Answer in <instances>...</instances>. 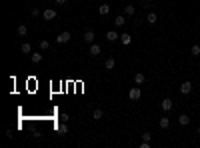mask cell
Here are the masks:
<instances>
[{
	"label": "cell",
	"mask_w": 200,
	"mask_h": 148,
	"mask_svg": "<svg viewBox=\"0 0 200 148\" xmlns=\"http://www.w3.org/2000/svg\"><path fill=\"white\" fill-rule=\"evenodd\" d=\"M140 96H142V92H140V86H134V88H130V92H128V98L130 100H140Z\"/></svg>",
	"instance_id": "cell-1"
},
{
	"label": "cell",
	"mask_w": 200,
	"mask_h": 148,
	"mask_svg": "<svg viewBox=\"0 0 200 148\" xmlns=\"http://www.w3.org/2000/svg\"><path fill=\"white\" fill-rule=\"evenodd\" d=\"M70 32H60V34L56 36V42L58 44H66V42H70Z\"/></svg>",
	"instance_id": "cell-2"
},
{
	"label": "cell",
	"mask_w": 200,
	"mask_h": 148,
	"mask_svg": "<svg viewBox=\"0 0 200 148\" xmlns=\"http://www.w3.org/2000/svg\"><path fill=\"white\" fill-rule=\"evenodd\" d=\"M160 106H162V110L164 112H170L174 108V102H172V98H164L162 102H160Z\"/></svg>",
	"instance_id": "cell-3"
},
{
	"label": "cell",
	"mask_w": 200,
	"mask_h": 148,
	"mask_svg": "<svg viewBox=\"0 0 200 148\" xmlns=\"http://www.w3.org/2000/svg\"><path fill=\"white\" fill-rule=\"evenodd\" d=\"M180 92H182V94H190V92H192V82H188V80L182 82L180 84Z\"/></svg>",
	"instance_id": "cell-4"
},
{
	"label": "cell",
	"mask_w": 200,
	"mask_h": 148,
	"mask_svg": "<svg viewBox=\"0 0 200 148\" xmlns=\"http://www.w3.org/2000/svg\"><path fill=\"white\" fill-rule=\"evenodd\" d=\"M42 16H44V20H54L56 18V10H54V8H46Z\"/></svg>",
	"instance_id": "cell-5"
},
{
	"label": "cell",
	"mask_w": 200,
	"mask_h": 148,
	"mask_svg": "<svg viewBox=\"0 0 200 148\" xmlns=\"http://www.w3.org/2000/svg\"><path fill=\"white\" fill-rule=\"evenodd\" d=\"M94 38H96L94 30H86V32H84V42H88V44H92V42H94Z\"/></svg>",
	"instance_id": "cell-6"
},
{
	"label": "cell",
	"mask_w": 200,
	"mask_h": 148,
	"mask_svg": "<svg viewBox=\"0 0 200 148\" xmlns=\"http://www.w3.org/2000/svg\"><path fill=\"white\" fill-rule=\"evenodd\" d=\"M114 66H116V60H114L112 56H108V58H106V62H104V68L106 70H114Z\"/></svg>",
	"instance_id": "cell-7"
},
{
	"label": "cell",
	"mask_w": 200,
	"mask_h": 148,
	"mask_svg": "<svg viewBox=\"0 0 200 148\" xmlns=\"http://www.w3.org/2000/svg\"><path fill=\"white\" fill-rule=\"evenodd\" d=\"M106 40H108V42H114V40H120V36L116 34V30H108V32H106Z\"/></svg>",
	"instance_id": "cell-8"
},
{
	"label": "cell",
	"mask_w": 200,
	"mask_h": 148,
	"mask_svg": "<svg viewBox=\"0 0 200 148\" xmlns=\"http://www.w3.org/2000/svg\"><path fill=\"white\" fill-rule=\"evenodd\" d=\"M120 42H122L124 46H128L130 42H132V36H130L128 32H122V34H120Z\"/></svg>",
	"instance_id": "cell-9"
},
{
	"label": "cell",
	"mask_w": 200,
	"mask_h": 148,
	"mask_svg": "<svg viewBox=\"0 0 200 148\" xmlns=\"http://www.w3.org/2000/svg\"><path fill=\"white\" fill-rule=\"evenodd\" d=\"M158 126H160L162 130H166L168 126H170V118H168V116H162V118L158 120Z\"/></svg>",
	"instance_id": "cell-10"
},
{
	"label": "cell",
	"mask_w": 200,
	"mask_h": 148,
	"mask_svg": "<svg viewBox=\"0 0 200 148\" xmlns=\"http://www.w3.org/2000/svg\"><path fill=\"white\" fill-rule=\"evenodd\" d=\"M178 124H180V126H188L190 124L188 114H180V116H178Z\"/></svg>",
	"instance_id": "cell-11"
},
{
	"label": "cell",
	"mask_w": 200,
	"mask_h": 148,
	"mask_svg": "<svg viewBox=\"0 0 200 148\" xmlns=\"http://www.w3.org/2000/svg\"><path fill=\"white\" fill-rule=\"evenodd\" d=\"M100 52H102L100 44H94V42H92V44H90V54H92V56H98Z\"/></svg>",
	"instance_id": "cell-12"
},
{
	"label": "cell",
	"mask_w": 200,
	"mask_h": 148,
	"mask_svg": "<svg viewBox=\"0 0 200 148\" xmlns=\"http://www.w3.org/2000/svg\"><path fill=\"white\" fill-rule=\"evenodd\" d=\"M98 14H102V16L110 14V4H100L98 6Z\"/></svg>",
	"instance_id": "cell-13"
},
{
	"label": "cell",
	"mask_w": 200,
	"mask_h": 148,
	"mask_svg": "<svg viewBox=\"0 0 200 148\" xmlns=\"http://www.w3.org/2000/svg\"><path fill=\"white\" fill-rule=\"evenodd\" d=\"M156 20H158V16H156V12H148V16H146V22L154 26V24H156Z\"/></svg>",
	"instance_id": "cell-14"
},
{
	"label": "cell",
	"mask_w": 200,
	"mask_h": 148,
	"mask_svg": "<svg viewBox=\"0 0 200 148\" xmlns=\"http://www.w3.org/2000/svg\"><path fill=\"white\" fill-rule=\"evenodd\" d=\"M134 82H136V84H138V86H140V84H144V82H146V76H144L142 72L134 74Z\"/></svg>",
	"instance_id": "cell-15"
},
{
	"label": "cell",
	"mask_w": 200,
	"mask_h": 148,
	"mask_svg": "<svg viewBox=\"0 0 200 148\" xmlns=\"http://www.w3.org/2000/svg\"><path fill=\"white\" fill-rule=\"evenodd\" d=\"M20 50H22L24 54H32V44L30 42H24V44L20 46Z\"/></svg>",
	"instance_id": "cell-16"
},
{
	"label": "cell",
	"mask_w": 200,
	"mask_h": 148,
	"mask_svg": "<svg viewBox=\"0 0 200 148\" xmlns=\"http://www.w3.org/2000/svg\"><path fill=\"white\" fill-rule=\"evenodd\" d=\"M134 12H136V8L132 6V4H126L124 6V14L126 16H134Z\"/></svg>",
	"instance_id": "cell-17"
},
{
	"label": "cell",
	"mask_w": 200,
	"mask_h": 148,
	"mask_svg": "<svg viewBox=\"0 0 200 148\" xmlns=\"http://www.w3.org/2000/svg\"><path fill=\"white\" fill-rule=\"evenodd\" d=\"M30 60L34 62V64H38V62L42 60V52H32L30 54Z\"/></svg>",
	"instance_id": "cell-18"
},
{
	"label": "cell",
	"mask_w": 200,
	"mask_h": 148,
	"mask_svg": "<svg viewBox=\"0 0 200 148\" xmlns=\"http://www.w3.org/2000/svg\"><path fill=\"white\" fill-rule=\"evenodd\" d=\"M114 24H116V26L118 28H122V26H124V24H126V20H124V16H116V18H114Z\"/></svg>",
	"instance_id": "cell-19"
},
{
	"label": "cell",
	"mask_w": 200,
	"mask_h": 148,
	"mask_svg": "<svg viewBox=\"0 0 200 148\" xmlns=\"http://www.w3.org/2000/svg\"><path fill=\"white\" fill-rule=\"evenodd\" d=\"M58 134H60V136H64V134H68V126L64 124V122H62V124H58Z\"/></svg>",
	"instance_id": "cell-20"
},
{
	"label": "cell",
	"mask_w": 200,
	"mask_h": 148,
	"mask_svg": "<svg viewBox=\"0 0 200 148\" xmlns=\"http://www.w3.org/2000/svg\"><path fill=\"white\" fill-rule=\"evenodd\" d=\"M102 116H104V110H100V108H96V110L92 112V118H94V120H100Z\"/></svg>",
	"instance_id": "cell-21"
},
{
	"label": "cell",
	"mask_w": 200,
	"mask_h": 148,
	"mask_svg": "<svg viewBox=\"0 0 200 148\" xmlns=\"http://www.w3.org/2000/svg\"><path fill=\"white\" fill-rule=\"evenodd\" d=\"M26 34H28V28L24 26V24H20L18 26V36H26Z\"/></svg>",
	"instance_id": "cell-22"
},
{
	"label": "cell",
	"mask_w": 200,
	"mask_h": 148,
	"mask_svg": "<svg viewBox=\"0 0 200 148\" xmlns=\"http://www.w3.org/2000/svg\"><path fill=\"white\" fill-rule=\"evenodd\" d=\"M190 54H192V56H200V46L194 44L192 48H190Z\"/></svg>",
	"instance_id": "cell-23"
},
{
	"label": "cell",
	"mask_w": 200,
	"mask_h": 148,
	"mask_svg": "<svg viewBox=\"0 0 200 148\" xmlns=\"http://www.w3.org/2000/svg\"><path fill=\"white\" fill-rule=\"evenodd\" d=\"M140 138H142V140H146V142H150L152 140V134L150 132H142V134H140Z\"/></svg>",
	"instance_id": "cell-24"
},
{
	"label": "cell",
	"mask_w": 200,
	"mask_h": 148,
	"mask_svg": "<svg viewBox=\"0 0 200 148\" xmlns=\"http://www.w3.org/2000/svg\"><path fill=\"white\" fill-rule=\"evenodd\" d=\"M50 48V42L48 40H40V50H48Z\"/></svg>",
	"instance_id": "cell-25"
},
{
	"label": "cell",
	"mask_w": 200,
	"mask_h": 148,
	"mask_svg": "<svg viewBox=\"0 0 200 148\" xmlns=\"http://www.w3.org/2000/svg\"><path fill=\"white\" fill-rule=\"evenodd\" d=\"M30 14H32V18H38V16H40V10H38V8H32Z\"/></svg>",
	"instance_id": "cell-26"
},
{
	"label": "cell",
	"mask_w": 200,
	"mask_h": 148,
	"mask_svg": "<svg viewBox=\"0 0 200 148\" xmlns=\"http://www.w3.org/2000/svg\"><path fill=\"white\" fill-rule=\"evenodd\" d=\"M56 4H66V0H54Z\"/></svg>",
	"instance_id": "cell-27"
},
{
	"label": "cell",
	"mask_w": 200,
	"mask_h": 148,
	"mask_svg": "<svg viewBox=\"0 0 200 148\" xmlns=\"http://www.w3.org/2000/svg\"><path fill=\"white\" fill-rule=\"evenodd\" d=\"M198 134H200V128H198Z\"/></svg>",
	"instance_id": "cell-28"
},
{
	"label": "cell",
	"mask_w": 200,
	"mask_h": 148,
	"mask_svg": "<svg viewBox=\"0 0 200 148\" xmlns=\"http://www.w3.org/2000/svg\"><path fill=\"white\" fill-rule=\"evenodd\" d=\"M198 66H200V60H198Z\"/></svg>",
	"instance_id": "cell-29"
}]
</instances>
